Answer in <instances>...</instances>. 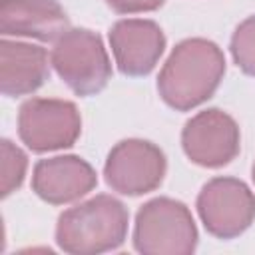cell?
Wrapping results in <instances>:
<instances>
[{
    "label": "cell",
    "instance_id": "obj_1",
    "mask_svg": "<svg viewBox=\"0 0 255 255\" xmlns=\"http://www.w3.org/2000/svg\"><path fill=\"white\" fill-rule=\"evenodd\" d=\"M225 76L223 50L207 38H185L167 56L157 76L159 98L177 112L205 104Z\"/></svg>",
    "mask_w": 255,
    "mask_h": 255
},
{
    "label": "cell",
    "instance_id": "obj_2",
    "mask_svg": "<svg viewBox=\"0 0 255 255\" xmlns=\"http://www.w3.org/2000/svg\"><path fill=\"white\" fill-rule=\"evenodd\" d=\"M128 207L114 195L100 193L60 213L56 223V243L70 255L116 251L128 237Z\"/></svg>",
    "mask_w": 255,
    "mask_h": 255
},
{
    "label": "cell",
    "instance_id": "obj_3",
    "mask_svg": "<svg viewBox=\"0 0 255 255\" xmlns=\"http://www.w3.org/2000/svg\"><path fill=\"white\" fill-rule=\"evenodd\" d=\"M197 225L189 207L171 197L145 201L133 223V249L143 255H191L197 247Z\"/></svg>",
    "mask_w": 255,
    "mask_h": 255
},
{
    "label": "cell",
    "instance_id": "obj_4",
    "mask_svg": "<svg viewBox=\"0 0 255 255\" xmlns=\"http://www.w3.org/2000/svg\"><path fill=\"white\" fill-rule=\"evenodd\" d=\"M50 64L80 98L100 94L112 80V62L100 34L88 28L66 30L52 48Z\"/></svg>",
    "mask_w": 255,
    "mask_h": 255
},
{
    "label": "cell",
    "instance_id": "obj_5",
    "mask_svg": "<svg viewBox=\"0 0 255 255\" xmlns=\"http://www.w3.org/2000/svg\"><path fill=\"white\" fill-rule=\"evenodd\" d=\"M82 133V116L74 102L30 98L18 110V137L34 153L72 147Z\"/></svg>",
    "mask_w": 255,
    "mask_h": 255
},
{
    "label": "cell",
    "instance_id": "obj_6",
    "mask_svg": "<svg viewBox=\"0 0 255 255\" xmlns=\"http://www.w3.org/2000/svg\"><path fill=\"white\" fill-rule=\"evenodd\" d=\"M205 231L217 239H235L255 221V193L237 177L209 179L195 201Z\"/></svg>",
    "mask_w": 255,
    "mask_h": 255
},
{
    "label": "cell",
    "instance_id": "obj_7",
    "mask_svg": "<svg viewBox=\"0 0 255 255\" xmlns=\"http://www.w3.org/2000/svg\"><path fill=\"white\" fill-rule=\"evenodd\" d=\"M165 171V153L155 143L139 137L118 141L104 163V177L112 191L131 197L157 189Z\"/></svg>",
    "mask_w": 255,
    "mask_h": 255
},
{
    "label": "cell",
    "instance_id": "obj_8",
    "mask_svg": "<svg viewBox=\"0 0 255 255\" xmlns=\"http://www.w3.org/2000/svg\"><path fill=\"white\" fill-rule=\"evenodd\" d=\"M181 147L195 165L219 169L241 151L237 122L219 108H207L191 116L181 129Z\"/></svg>",
    "mask_w": 255,
    "mask_h": 255
},
{
    "label": "cell",
    "instance_id": "obj_9",
    "mask_svg": "<svg viewBox=\"0 0 255 255\" xmlns=\"http://www.w3.org/2000/svg\"><path fill=\"white\" fill-rule=\"evenodd\" d=\"M110 48L124 76H147L165 50V34L157 22L145 18L118 20L110 32Z\"/></svg>",
    "mask_w": 255,
    "mask_h": 255
},
{
    "label": "cell",
    "instance_id": "obj_10",
    "mask_svg": "<svg viewBox=\"0 0 255 255\" xmlns=\"http://www.w3.org/2000/svg\"><path fill=\"white\" fill-rule=\"evenodd\" d=\"M98 185L96 169L80 155L40 159L32 169V191L50 205L72 203Z\"/></svg>",
    "mask_w": 255,
    "mask_h": 255
},
{
    "label": "cell",
    "instance_id": "obj_11",
    "mask_svg": "<svg viewBox=\"0 0 255 255\" xmlns=\"http://www.w3.org/2000/svg\"><path fill=\"white\" fill-rule=\"evenodd\" d=\"M70 20L58 0H0V32L4 36L56 42Z\"/></svg>",
    "mask_w": 255,
    "mask_h": 255
},
{
    "label": "cell",
    "instance_id": "obj_12",
    "mask_svg": "<svg viewBox=\"0 0 255 255\" xmlns=\"http://www.w3.org/2000/svg\"><path fill=\"white\" fill-rule=\"evenodd\" d=\"M46 48L8 40L0 42V92L6 98L34 94L50 78Z\"/></svg>",
    "mask_w": 255,
    "mask_h": 255
},
{
    "label": "cell",
    "instance_id": "obj_13",
    "mask_svg": "<svg viewBox=\"0 0 255 255\" xmlns=\"http://www.w3.org/2000/svg\"><path fill=\"white\" fill-rule=\"evenodd\" d=\"M0 157H2V167H0L2 197H8L16 189H20V185L24 183L26 169H28V155L16 143L4 137L0 141Z\"/></svg>",
    "mask_w": 255,
    "mask_h": 255
},
{
    "label": "cell",
    "instance_id": "obj_14",
    "mask_svg": "<svg viewBox=\"0 0 255 255\" xmlns=\"http://www.w3.org/2000/svg\"><path fill=\"white\" fill-rule=\"evenodd\" d=\"M229 50L237 68L255 78V16L245 18L233 32Z\"/></svg>",
    "mask_w": 255,
    "mask_h": 255
},
{
    "label": "cell",
    "instance_id": "obj_15",
    "mask_svg": "<svg viewBox=\"0 0 255 255\" xmlns=\"http://www.w3.org/2000/svg\"><path fill=\"white\" fill-rule=\"evenodd\" d=\"M165 0H106V4L118 14H141L153 12L163 6Z\"/></svg>",
    "mask_w": 255,
    "mask_h": 255
},
{
    "label": "cell",
    "instance_id": "obj_16",
    "mask_svg": "<svg viewBox=\"0 0 255 255\" xmlns=\"http://www.w3.org/2000/svg\"><path fill=\"white\" fill-rule=\"evenodd\" d=\"M251 177H253V183H255V163H253V169H251Z\"/></svg>",
    "mask_w": 255,
    "mask_h": 255
}]
</instances>
